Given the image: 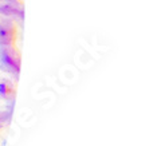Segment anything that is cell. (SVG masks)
<instances>
[{"mask_svg":"<svg viewBox=\"0 0 149 146\" xmlns=\"http://www.w3.org/2000/svg\"><path fill=\"white\" fill-rule=\"evenodd\" d=\"M22 55L16 46L0 47V70L6 74L17 77L20 73Z\"/></svg>","mask_w":149,"mask_h":146,"instance_id":"cell-1","label":"cell"},{"mask_svg":"<svg viewBox=\"0 0 149 146\" xmlns=\"http://www.w3.org/2000/svg\"><path fill=\"white\" fill-rule=\"evenodd\" d=\"M17 26L12 19L0 20V47L16 46Z\"/></svg>","mask_w":149,"mask_h":146,"instance_id":"cell-2","label":"cell"},{"mask_svg":"<svg viewBox=\"0 0 149 146\" xmlns=\"http://www.w3.org/2000/svg\"><path fill=\"white\" fill-rule=\"evenodd\" d=\"M0 15L4 19L16 20L23 17V3L22 0H0Z\"/></svg>","mask_w":149,"mask_h":146,"instance_id":"cell-3","label":"cell"},{"mask_svg":"<svg viewBox=\"0 0 149 146\" xmlns=\"http://www.w3.org/2000/svg\"><path fill=\"white\" fill-rule=\"evenodd\" d=\"M16 97V87L7 78H0V101L11 102Z\"/></svg>","mask_w":149,"mask_h":146,"instance_id":"cell-4","label":"cell"},{"mask_svg":"<svg viewBox=\"0 0 149 146\" xmlns=\"http://www.w3.org/2000/svg\"><path fill=\"white\" fill-rule=\"evenodd\" d=\"M4 125H6V114L4 111H0V130L3 129Z\"/></svg>","mask_w":149,"mask_h":146,"instance_id":"cell-5","label":"cell"}]
</instances>
